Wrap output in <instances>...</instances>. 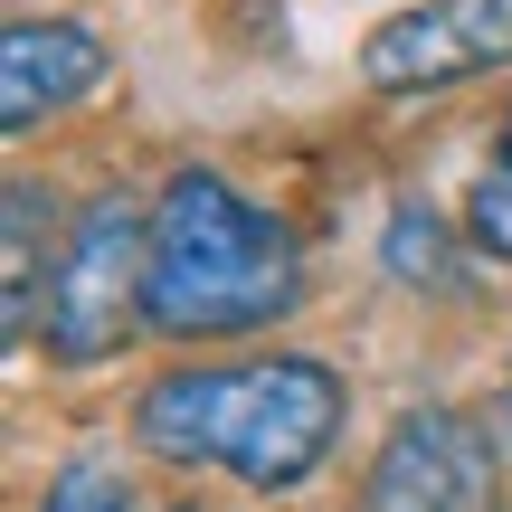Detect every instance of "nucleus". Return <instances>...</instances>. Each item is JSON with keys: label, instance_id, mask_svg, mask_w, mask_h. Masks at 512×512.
Instances as JSON below:
<instances>
[{"label": "nucleus", "instance_id": "nucleus-1", "mask_svg": "<svg viewBox=\"0 0 512 512\" xmlns=\"http://www.w3.org/2000/svg\"><path fill=\"white\" fill-rule=\"evenodd\" d=\"M143 446L181 465H228L256 494H285L342 437V380L304 351L275 361H238V370H171L143 389Z\"/></svg>", "mask_w": 512, "mask_h": 512}, {"label": "nucleus", "instance_id": "nucleus-2", "mask_svg": "<svg viewBox=\"0 0 512 512\" xmlns=\"http://www.w3.org/2000/svg\"><path fill=\"white\" fill-rule=\"evenodd\" d=\"M294 304H304V256H294L285 219L238 200L219 171H181L152 209L143 323L171 342H219V332H256Z\"/></svg>", "mask_w": 512, "mask_h": 512}, {"label": "nucleus", "instance_id": "nucleus-3", "mask_svg": "<svg viewBox=\"0 0 512 512\" xmlns=\"http://www.w3.org/2000/svg\"><path fill=\"white\" fill-rule=\"evenodd\" d=\"M143 266H152V219L133 200H95L48 275V351L57 361H105L124 342V323L143 313Z\"/></svg>", "mask_w": 512, "mask_h": 512}, {"label": "nucleus", "instance_id": "nucleus-4", "mask_svg": "<svg viewBox=\"0 0 512 512\" xmlns=\"http://www.w3.org/2000/svg\"><path fill=\"white\" fill-rule=\"evenodd\" d=\"M361 512H494V437L465 408H408L361 484Z\"/></svg>", "mask_w": 512, "mask_h": 512}, {"label": "nucleus", "instance_id": "nucleus-5", "mask_svg": "<svg viewBox=\"0 0 512 512\" xmlns=\"http://www.w3.org/2000/svg\"><path fill=\"white\" fill-rule=\"evenodd\" d=\"M512 57V0H418L361 38V76L380 95H427Z\"/></svg>", "mask_w": 512, "mask_h": 512}, {"label": "nucleus", "instance_id": "nucleus-6", "mask_svg": "<svg viewBox=\"0 0 512 512\" xmlns=\"http://www.w3.org/2000/svg\"><path fill=\"white\" fill-rule=\"evenodd\" d=\"M95 76H105V38L95 29H76V19H10V38H0V124L29 133L38 114L95 95Z\"/></svg>", "mask_w": 512, "mask_h": 512}, {"label": "nucleus", "instance_id": "nucleus-7", "mask_svg": "<svg viewBox=\"0 0 512 512\" xmlns=\"http://www.w3.org/2000/svg\"><path fill=\"white\" fill-rule=\"evenodd\" d=\"M38 219H48V200H38V181H10V332H29L38 313Z\"/></svg>", "mask_w": 512, "mask_h": 512}, {"label": "nucleus", "instance_id": "nucleus-8", "mask_svg": "<svg viewBox=\"0 0 512 512\" xmlns=\"http://www.w3.org/2000/svg\"><path fill=\"white\" fill-rule=\"evenodd\" d=\"M38 512H133V484H124L114 456H76L67 475L38 494Z\"/></svg>", "mask_w": 512, "mask_h": 512}, {"label": "nucleus", "instance_id": "nucleus-9", "mask_svg": "<svg viewBox=\"0 0 512 512\" xmlns=\"http://www.w3.org/2000/svg\"><path fill=\"white\" fill-rule=\"evenodd\" d=\"M389 266H399V275H437V285H446V228H437V209L408 200L399 219H389Z\"/></svg>", "mask_w": 512, "mask_h": 512}, {"label": "nucleus", "instance_id": "nucleus-10", "mask_svg": "<svg viewBox=\"0 0 512 512\" xmlns=\"http://www.w3.org/2000/svg\"><path fill=\"white\" fill-rule=\"evenodd\" d=\"M465 228H475V247L512 256V162H494L475 190H465Z\"/></svg>", "mask_w": 512, "mask_h": 512}, {"label": "nucleus", "instance_id": "nucleus-11", "mask_svg": "<svg viewBox=\"0 0 512 512\" xmlns=\"http://www.w3.org/2000/svg\"><path fill=\"white\" fill-rule=\"evenodd\" d=\"M503 427H512V380H503Z\"/></svg>", "mask_w": 512, "mask_h": 512}, {"label": "nucleus", "instance_id": "nucleus-12", "mask_svg": "<svg viewBox=\"0 0 512 512\" xmlns=\"http://www.w3.org/2000/svg\"><path fill=\"white\" fill-rule=\"evenodd\" d=\"M503 162H512V124H503Z\"/></svg>", "mask_w": 512, "mask_h": 512}]
</instances>
